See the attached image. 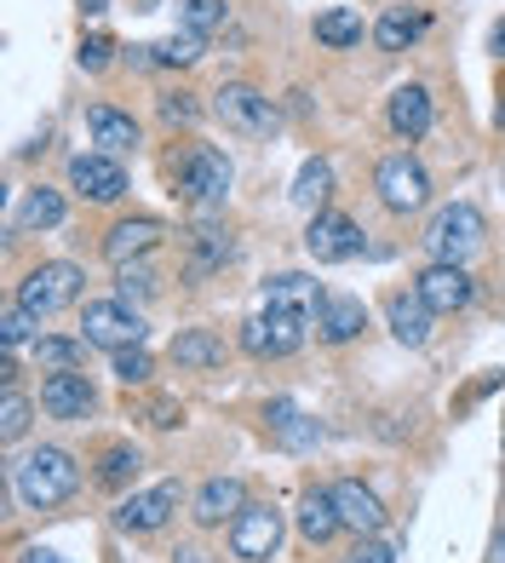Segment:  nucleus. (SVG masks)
Segmentation results:
<instances>
[{"instance_id": "obj_36", "label": "nucleus", "mask_w": 505, "mask_h": 563, "mask_svg": "<svg viewBox=\"0 0 505 563\" xmlns=\"http://www.w3.org/2000/svg\"><path fill=\"white\" fill-rule=\"evenodd\" d=\"M115 299H156V271H149L144 260H133V265H121L115 271Z\"/></svg>"}, {"instance_id": "obj_23", "label": "nucleus", "mask_w": 505, "mask_h": 563, "mask_svg": "<svg viewBox=\"0 0 505 563\" xmlns=\"http://www.w3.org/2000/svg\"><path fill=\"white\" fill-rule=\"evenodd\" d=\"M172 363H179V368H195V374L224 368V340L207 334V328H184V334H172Z\"/></svg>"}, {"instance_id": "obj_25", "label": "nucleus", "mask_w": 505, "mask_h": 563, "mask_svg": "<svg viewBox=\"0 0 505 563\" xmlns=\"http://www.w3.org/2000/svg\"><path fill=\"white\" fill-rule=\"evenodd\" d=\"M64 224V196L53 185H35L23 190V208H18V230H58Z\"/></svg>"}, {"instance_id": "obj_39", "label": "nucleus", "mask_w": 505, "mask_h": 563, "mask_svg": "<svg viewBox=\"0 0 505 563\" xmlns=\"http://www.w3.org/2000/svg\"><path fill=\"white\" fill-rule=\"evenodd\" d=\"M156 110H161V121H172V126H190V121L201 115L195 92H161V98H156Z\"/></svg>"}, {"instance_id": "obj_31", "label": "nucleus", "mask_w": 505, "mask_h": 563, "mask_svg": "<svg viewBox=\"0 0 505 563\" xmlns=\"http://www.w3.org/2000/svg\"><path fill=\"white\" fill-rule=\"evenodd\" d=\"M201 53H207V35H195V30H179V35H167L149 46V58H156L161 69H190Z\"/></svg>"}, {"instance_id": "obj_6", "label": "nucleus", "mask_w": 505, "mask_h": 563, "mask_svg": "<svg viewBox=\"0 0 505 563\" xmlns=\"http://www.w3.org/2000/svg\"><path fill=\"white\" fill-rule=\"evenodd\" d=\"M305 311H265L242 322V351L259 356V363H270V356H293L299 345H305Z\"/></svg>"}, {"instance_id": "obj_22", "label": "nucleus", "mask_w": 505, "mask_h": 563, "mask_svg": "<svg viewBox=\"0 0 505 563\" xmlns=\"http://www.w3.org/2000/svg\"><path fill=\"white\" fill-rule=\"evenodd\" d=\"M339 506H334V489H311L305 500H299V534H305L311 547H327L339 534Z\"/></svg>"}, {"instance_id": "obj_37", "label": "nucleus", "mask_w": 505, "mask_h": 563, "mask_svg": "<svg viewBox=\"0 0 505 563\" xmlns=\"http://www.w3.org/2000/svg\"><path fill=\"white\" fill-rule=\"evenodd\" d=\"M179 23L195 35H213L224 23V0H179Z\"/></svg>"}, {"instance_id": "obj_4", "label": "nucleus", "mask_w": 505, "mask_h": 563, "mask_svg": "<svg viewBox=\"0 0 505 563\" xmlns=\"http://www.w3.org/2000/svg\"><path fill=\"white\" fill-rule=\"evenodd\" d=\"M81 265H69V260H46L35 265L30 276H23V288H18V305L23 311H35V317H58L69 311L75 299H81Z\"/></svg>"}, {"instance_id": "obj_43", "label": "nucleus", "mask_w": 505, "mask_h": 563, "mask_svg": "<svg viewBox=\"0 0 505 563\" xmlns=\"http://www.w3.org/2000/svg\"><path fill=\"white\" fill-rule=\"evenodd\" d=\"M18 563H64V558H58V552H46V547H30Z\"/></svg>"}, {"instance_id": "obj_45", "label": "nucleus", "mask_w": 505, "mask_h": 563, "mask_svg": "<svg viewBox=\"0 0 505 563\" xmlns=\"http://www.w3.org/2000/svg\"><path fill=\"white\" fill-rule=\"evenodd\" d=\"M104 7H110V0H81V12H87V18H98Z\"/></svg>"}, {"instance_id": "obj_13", "label": "nucleus", "mask_w": 505, "mask_h": 563, "mask_svg": "<svg viewBox=\"0 0 505 563\" xmlns=\"http://www.w3.org/2000/svg\"><path fill=\"white\" fill-rule=\"evenodd\" d=\"M167 242V224L156 213H138V219H115L104 230V260L121 271V265H133V260H149Z\"/></svg>"}, {"instance_id": "obj_27", "label": "nucleus", "mask_w": 505, "mask_h": 563, "mask_svg": "<svg viewBox=\"0 0 505 563\" xmlns=\"http://www.w3.org/2000/svg\"><path fill=\"white\" fill-rule=\"evenodd\" d=\"M138 466H144V454L133 449V443H110L104 454H98V489H126V483L138 477Z\"/></svg>"}, {"instance_id": "obj_3", "label": "nucleus", "mask_w": 505, "mask_h": 563, "mask_svg": "<svg viewBox=\"0 0 505 563\" xmlns=\"http://www.w3.org/2000/svg\"><path fill=\"white\" fill-rule=\"evenodd\" d=\"M373 196H379V208H385V213L408 219V213H419L425 201H431V173L402 150V156H385L373 167Z\"/></svg>"}, {"instance_id": "obj_40", "label": "nucleus", "mask_w": 505, "mask_h": 563, "mask_svg": "<svg viewBox=\"0 0 505 563\" xmlns=\"http://www.w3.org/2000/svg\"><path fill=\"white\" fill-rule=\"evenodd\" d=\"M345 563H396V547L379 541V534H357V547L345 552Z\"/></svg>"}, {"instance_id": "obj_26", "label": "nucleus", "mask_w": 505, "mask_h": 563, "mask_svg": "<svg viewBox=\"0 0 505 563\" xmlns=\"http://www.w3.org/2000/svg\"><path fill=\"white\" fill-rule=\"evenodd\" d=\"M293 208H305V213H316L327 196H334V167H327L322 156H311L305 167H299V178H293Z\"/></svg>"}, {"instance_id": "obj_20", "label": "nucleus", "mask_w": 505, "mask_h": 563, "mask_svg": "<svg viewBox=\"0 0 505 563\" xmlns=\"http://www.w3.org/2000/svg\"><path fill=\"white\" fill-rule=\"evenodd\" d=\"M385 121H391V133H396V139L419 144L425 133H431V92H425L419 81L396 87V92H391V104H385Z\"/></svg>"}, {"instance_id": "obj_17", "label": "nucleus", "mask_w": 505, "mask_h": 563, "mask_svg": "<svg viewBox=\"0 0 505 563\" xmlns=\"http://www.w3.org/2000/svg\"><path fill=\"white\" fill-rule=\"evenodd\" d=\"M311 322H316V340L322 345H350L368 328V311H362V299H350V294H322Z\"/></svg>"}, {"instance_id": "obj_16", "label": "nucleus", "mask_w": 505, "mask_h": 563, "mask_svg": "<svg viewBox=\"0 0 505 563\" xmlns=\"http://www.w3.org/2000/svg\"><path fill=\"white\" fill-rule=\"evenodd\" d=\"M242 506H247V483L242 477H207L195 489V500H190V518L201 529H218V523H236Z\"/></svg>"}, {"instance_id": "obj_30", "label": "nucleus", "mask_w": 505, "mask_h": 563, "mask_svg": "<svg viewBox=\"0 0 505 563\" xmlns=\"http://www.w3.org/2000/svg\"><path fill=\"white\" fill-rule=\"evenodd\" d=\"M270 431H276V438H282L288 449H311V443L322 438V426L305 420L293 402H270Z\"/></svg>"}, {"instance_id": "obj_12", "label": "nucleus", "mask_w": 505, "mask_h": 563, "mask_svg": "<svg viewBox=\"0 0 505 563\" xmlns=\"http://www.w3.org/2000/svg\"><path fill=\"white\" fill-rule=\"evenodd\" d=\"M69 190L81 196V201H98V208L121 201V196H126V167H121V156H104V150L75 156V162H69Z\"/></svg>"}, {"instance_id": "obj_33", "label": "nucleus", "mask_w": 505, "mask_h": 563, "mask_svg": "<svg viewBox=\"0 0 505 563\" xmlns=\"http://www.w3.org/2000/svg\"><path fill=\"white\" fill-rule=\"evenodd\" d=\"M316 41H322V46H357V41H362V12H350V7L322 12V18H316Z\"/></svg>"}, {"instance_id": "obj_38", "label": "nucleus", "mask_w": 505, "mask_h": 563, "mask_svg": "<svg viewBox=\"0 0 505 563\" xmlns=\"http://www.w3.org/2000/svg\"><path fill=\"white\" fill-rule=\"evenodd\" d=\"M149 374H156V356H149L144 345H126V351H115V379H121V386H144Z\"/></svg>"}, {"instance_id": "obj_9", "label": "nucleus", "mask_w": 505, "mask_h": 563, "mask_svg": "<svg viewBox=\"0 0 505 563\" xmlns=\"http://www.w3.org/2000/svg\"><path fill=\"white\" fill-rule=\"evenodd\" d=\"M179 190L190 201H201V208H213V201L231 196V156L213 144H190L184 162H179Z\"/></svg>"}, {"instance_id": "obj_2", "label": "nucleus", "mask_w": 505, "mask_h": 563, "mask_svg": "<svg viewBox=\"0 0 505 563\" xmlns=\"http://www.w3.org/2000/svg\"><path fill=\"white\" fill-rule=\"evenodd\" d=\"M483 236H489V224H483V213L471 208V201H448V208H437L431 219H425V253L431 260H442V265H465L476 247H483Z\"/></svg>"}, {"instance_id": "obj_10", "label": "nucleus", "mask_w": 505, "mask_h": 563, "mask_svg": "<svg viewBox=\"0 0 505 563\" xmlns=\"http://www.w3.org/2000/svg\"><path fill=\"white\" fill-rule=\"evenodd\" d=\"M213 115L231 126V133H247V139H265L270 126H276V110H270V98L259 87H247V81H224L213 92Z\"/></svg>"}, {"instance_id": "obj_29", "label": "nucleus", "mask_w": 505, "mask_h": 563, "mask_svg": "<svg viewBox=\"0 0 505 563\" xmlns=\"http://www.w3.org/2000/svg\"><path fill=\"white\" fill-rule=\"evenodd\" d=\"M419 30H425V23H419V18H414L408 7H391L385 18L373 23V41L385 46V53H408V46L419 41Z\"/></svg>"}, {"instance_id": "obj_42", "label": "nucleus", "mask_w": 505, "mask_h": 563, "mask_svg": "<svg viewBox=\"0 0 505 563\" xmlns=\"http://www.w3.org/2000/svg\"><path fill=\"white\" fill-rule=\"evenodd\" d=\"M149 426H179V408H172V402H156V408H149Z\"/></svg>"}, {"instance_id": "obj_11", "label": "nucleus", "mask_w": 505, "mask_h": 563, "mask_svg": "<svg viewBox=\"0 0 505 563\" xmlns=\"http://www.w3.org/2000/svg\"><path fill=\"white\" fill-rule=\"evenodd\" d=\"M414 294L431 305L437 317H453V311H465V305L476 299V282H471L465 265H442V260H431V265L414 276Z\"/></svg>"}, {"instance_id": "obj_5", "label": "nucleus", "mask_w": 505, "mask_h": 563, "mask_svg": "<svg viewBox=\"0 0 505 563\" xmlns=\"http://www.w3.org/2000/svg\"><path fill=\"white\" fill-rule=\"evenodd\" d=\"M81 340L98 351H126L144 345V317L126 299H87L81 305Z\"/></svg>"}, {"instance_id": "obj_41", "label": "nucleus", "mask_w": 505, "mask_h": 563, "mask_svg": "<svg viewBox=\"0 0 505 563\" xmlns=\"http://www.w3.org/2000/svg\"><path fill=\"white\" fill-rule=\"evenodd\" d=\"M110 58H115V41H110V35H87V41H81V69L98 75Z\"/></svg>"}, {"instance_id": "obj_34", "label": "nucleus", "mask_w": 505, "mask_h": 563, "mask_svg": "<svg viewBox=\"0 0 505 563\" xmlns=\"http://www.w3.org/2000/svg\"><path fill=\"white\" fill-rule=\"evenodd\" d=\"M224 260H231V236H224L218 224H195V265H190V276H207Z\"/></svg>"}, {"instance_id": "obj_1", "label": "nucleus", "mask_w": 505, "mask_h": 563, "mask_svg": "<svg viewBox=\"0 0 505 563\" xmlns=\"http://www.w3.org/2000/svg\"><path fill=\"white\" fill-rule=\"evenodd\" d=\"M12 489H18V500L30 511H53V506H64L75 489H81V466H75L69 449L41 443V449H30L12 466Z\"/></svg>"}, {"instance_id": "obj_24", "label": "nucleus", "mask_w": 505, "mask_h": 563, "mask_svg": "<svg viewBox=\"0 0 505 563\" xmlns=\"http://www.w3.org/2000/svg\"><path fill=\"white\" fill-rule=\"evenodd\" d=\"M316 299H322V288L311 276H299V271H282V276H270L265 282V305L270 311H316Z\"/></svg>"}, {"instance_id": "obj_14", "label": "nucleus", "mask_w": 505, "mask_h": 563, "mask_svg": "<svg viewBox=\"0 0 505 563\" xmlns=\"http://www.w3.org/2000/svg\"><path fill=\"white\" fill-rule=\"evenodd\" d=\"M179 500H184L179 483H156V489H144V495H126V500L115 506V529H126V534H156V529H167L172 511H179Z\"/></svg>"}, {"instance_id": "obj_8", "label": "nucleus", "mask_w": 505, "mask_h": 563, "mask_svg": "<svg viewBox=\"0 0 505 563\" xmlns=\"http://www.w3.org/2000/svg\"><path fill=\"white\" fill-rule=\"evenodd\" d=\"M276 547H282V511L265 500H247L242 518L231 523V558L242 563H270Z\"/></svg>"}, {"instance_id": "obj_44", "label": "nucleus", "mask_w": 505, "mask_h": 563, "mask_svg": "<svg viewBox=\"0 0 505 563\" xmlns=\"http://www.w3.org/2000/svg\"><path fill=\"white\" fill-rule=\"evenodd\" d=\"M172 558H179V563H207V552H201V547H179Z\"/></svg>"}, {"instance_id": "obj_32", "label": "nucleus", "mask_w": 505, "mask_h": 563, "mask_svg": "<svg viewBox=\"0 0 505 563\" xmlns=\"http://www.w3.org/2000/svg\"><path fill=\"white\" fill-rule=\"evenodd\" d=\"M30 426H35V402L23 397L18 386H7V397H0V438L23 443V438H30Z\"/></svg>"}, {"instance_id": "obj_18", "label": "nucleus", "mask_w": 505, "mask_h": 563, "mask_svg": "<svg viewBox=\"0 0 505 563\" xmlns=\"http://www.w3.org/2000/svg\"><path fill=\"white\" fill-rule=\"evenodd\" d=\"M334 506H339V523L350 534H379L385 529V506H379V495L368 489V483H357V477L334 483Z\"/></svg>"}, {"instance_id": "obj_19", "label": "nucleus", "mask_w": 505, "mask_h": 563, "mask_svg": "<svg viewBox=\"0 0 505 563\" xmlns=\"http://www.w3.org/2000/svg\"><path fill=\"white\" fill-rule=\"evenodd\" d=\"M385 322H391V334L402 340V345H431V328H437V311L425 305L414 288H402V294H391L385 299Z\"/></svg>"}, {"instance_id": "obj_46", "label": "nucleus", "mask_w": 505, "mask_h": 563, "mask_svg": "<svg viewBox=\"0 0 505 563\" xmlns=\"http://www.w3.org/2000/svg\"><path fill=\"white\" fill-rule=\"evenodd\" d=\"M494 53H505V23H500V30H494Z\"/></svg>"}, {"instance_id": "obj_21", "label": "nucleus", "mask_w": 505, "mask_h": 563, "mask_svg": "<svg viewBox=\"0 0 505 563\" xmlns=\"http://www.w3.org/2000/svg\"><path fill=\"white\" fill-rule=\"evenodd\" d=\"M87 133H92V144L104 150V156H126V150H138V121L126 110H115V104H92L87 110Z\"/></svg>"}, {"instance_id": "obj_15", "label": "nucleus", "mask_w": 505, "mask_h": 563, "mask_svg": "<svg viewBox=\"0 0 505 563\" xmlns=\"http://www.w3.org/2000/svg\"><path fill=\"white\" fill-rule=\"evenodd\" d=\"M98 408V391H92V379L81 368H69V374H46L41 379V415L46 420H87Z\"/></svg>"}, {"instance_id": "obj_28", "label": "nucleus", "mask_w": 505, "mask_h": 563, "mask_svg": "<svg viewBox=\"0 0 505 563\" xmlns=\"http://www.w3.org/2000/svg\"><path fill=\"white\" fill-rule=\"evenodd\" d=\"M87 340H64V334H41L35 340V363L46 368V374H69V368H81L87 363Z\"/></svg>"}, {"instance_id": "obj_35", "label": "nucleus", "mask_w": 505, "mask_h": 563, "mask_svg": "<svg viewBox=\"0 0 505 563\" xmlns=\"http://www.w3.org/2000/svg\"><path fill=\"white\" fill-rule=\"evenodd\" d=\"M35 328H41V317H35V311H23V305L12 299L7 311H0V345H7V351H18V345H35V340H41Z\"/></svg>"}, {"instance_id": "obj_7", "label": "nucleus", "mask_w": 505, "mask_h": 563, "mask_svg": "<svg viewBox=\"0 0 505 563\" xmlns=\"http://www.w3.org/2000/svg\"><path fill=\"white\" fill-rule=\"evenodd\" d=\"M368 247V236H362V224L350 219V213H316L311 224H305V253L316 265H350L357 253Z\"/></svg>"}]
</instances>
